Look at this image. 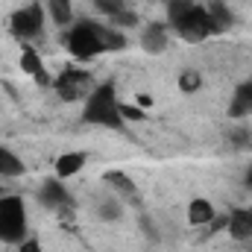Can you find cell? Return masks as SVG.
Segmentation results:
<instances>
[{
  "label": "cell",
  "instance_id": "obj_1",
  "mask_svg": "<svg viewBox=\"0 0 252 252\" xmlns=\"http://www.w3.org/2000/svg\"><path fill=\"white\" fill-rule=\"evenodd\" d=\"M79 121L88 126H106V129H124L126 121L121 118V100H118V85L112 79L94 85L82 103Z\"/></svg>",
  "mask_w": 252,
  "mask_h": 252
},
{
  "label": "cell",
  "instance_id": "obj_2",
  "mask_svg": "<svg viewBox=\"0 0 252 252\" xmlns=\"http://www.w3.org/2000/svg\"><path fill=\"white\" fill-rule=\"evenodd\" d=\"M167 27L185 41H205L208 35H214V24L208 18V9L190 3V0H170L167 3Z\"/></svg>",
  "mask_w": 252,
  "mask_h": 252
},
{
  "label": "cell",
  "instance_id": "obj_3",
  "mask_svg": "<svg viewBox=\"0 0 252 252\" xmlns=\"http://www.w3.org/2000/svg\"><path fill=\"white\" fill-rule=\"evenodd\" d=\"M100 30H103V24H97V21H91V18L73 24V27L67 30V35H64L67 53H70L73 59H79V62H91L94 56H100V53H103Z\"/></svg>",
  "mask_w": 252,
  "mask_h": 252
},
{
  "label": "cell",
  "instance_id": "obj_4",
  "mask_svg": "<svg viewBox=\"0 0 252 252\" xmlns=\"http://www.w3.org/2000/svg\"><path fill=\"white\" fill-rule=\"evenodd\" d=\"M27 238V205L18 193L0 196V241L3 244H21Z\"/></svg>",
  "mask_w": 252,
  "mask_h": 252
},
{
  "label": "cell",
  "instance_id": "obj_5",
  "mask_svg": "<svg viewBox=\"0 0 252 252\" xmlns=\"http://www.w3.org/2000/svg\"><path fill=\"white\" fill-rule=\"evenodd\" d=\"M9 30H12L15 38H35V35H41V30H44V6L32 0V3H27L21 9H15L12 18H9Z\"/></svg>",
  "mask_w": 252,
  "mask_h": 252
},
{
  "label": "cell",
  "instance_id": "obj_6",
  "mask_svg": "<svg viewBox=\"0 0 252 252\" xmlns=\"http://www.w3.org/2000/svg\"><path fill=\"white\" fill-rule=\"evenodd\" d=\"M91 76L85 73V70H76V67H64L62 73L53 79V88H56V94L67 100V103H73V100H79L82 94H85V82H88ZM88 97V94H85Z\"/></svg>",
  "mask_w": 252,
  "mask_h": 252
},
{
  "label": "cell",
  "instance_id": "obj_7",
  "mask_svg": "<svg viewBox=\"0 0 252 252\" xmlns=\"http://www.w3.org/2000/svg\"><path fill=\"white\" fill-rule=\"evenodd\" d=\"M38 202H41L44 208H53V211H62V208H70V205H73L70 193L64 188V179H59V176H50V179L41 182V188H38Z\"/></svg>",
  "mask_w": 252,
  "mask_h": 252
},
{
  "label": "cell",
  "instance_id": "obj_8",
  "mask_svg": "<svg viewBox=\"0 0 252 252\" xmlns=\"http://www.w3.org/2000/svg\"><path fill=\"white\" fill-rule=\"evenodd\" d=\"M21 70H24L27 76H32L41 88H50V85H53V79H50L47 67H44V62H41L38 50H32L30 44H24V50H21Z\"/></svg>",
  "mask_w": 252,
  "mask_h": 252
},
{
  "label": "cell",
  "instance_id": "obj_9",
  "mask_svg": "<svg viewBox=\"0 0 252 252\" xmlns=\"http://www.w3.org/2000/svg\"><path fill=\"white\" fill-rule=\"evenodd\" d=\"M226 115H229V121H244V118L252 115V79H244V82L235 88Z\"/></svg>",
  "mask_w": 252,
  "mask_h": 252
},
{
  "label": "cell",
  "instance_id": "obj_10",
  "mask_svg": "<svg viewBox=\"0 0 252 252\" xmlns=\"http://www.w3.org/2000/svg\"><path fill=\"white\" fill-rule=\"evenodd\" d=\"M103 182L112 190H118L121 196H126L132 205H141V190H138V185L126 176L124 170H109V173H103Z\"/></svg>",
  "mask_w": 252,
  "mask_h": 252
},
{
  "label": "cell",
  "instance_id": "obj_11",
  "mask_svg": "<svg viewBox=\"0 0 252 252\" xmlns=\"http://www.w3.org/2000/svg\"><path fill=\"white\" fill-rule=\"evenodd\" d=\"M167 41H170V32H167V24H150L144 32H141V47L147 50V53H161L164 47H167Z\"/></svg>",
  "mask_w": 252,
  "mask_h": 252
},
{
  "label": "cell",
  "instance_id": "obj_12",
  "mask_svg": "<svg viewBox=\"0 0 252 252\" xmlns=\"http://www.w3.org/2000/svg\"><path fill=\"white\" fill-rule=\"evenodd\" d=\"M226 232H229V238L238 241V244H247V241H250L252 238V223H250L247 208H235V211H229V226H226Z\"/></svg>",
  "mask_w": 252,
  "mask_h": 252
},
{
  "label": "cell",
  "instance_id": "obj_13",
  "mask_svg": "<svg viewBox=\"0 0 252 252\" xmlns=\"http://www.w3.org/2000/svg\"><path fill=\"white\" fill-rule=\"evenodd\" d=\"M214 217H217V211H214V205L205 196H193L188 202V223L190 226H208Z\"/></svg>",
  "mask_w": 252,
  "mask_h": 252
},
{
  "label": "cell",
  "instance_id": "obj_14",
  "mask_svg": "<svg viewBox=\"0 0 252 252\" xmlns=\"http://www.w3.org/2000/svg\"><path fill=\"white\" fill-rule=\"evenodd\" d=\"M205 9H208V18H211V24H214V35L226 32V30L235 24V15H232V9H229L223 0H211Z\"/></svg>",
  "mask_w": 252,
  "mask_h": 252
},
{
  "label": "cell",
  "instance_id": "obj_15",
  "mask_svg": "<svg viewBox=\"0 0 252 252\" xmlns=\"http://www.w3.org/2000/svg\"><path fill=\"white\" fill-rule=\"evenodd\" d=\"M85 161H88L85 153H62V156L56 158V176H59V179L76 176V173L85 167Z\"/></svg>",
  "mask_w": 252,
  "mask_h": 252
},
{
  "label": "cell",
  "instance_id": "obj_16",
  "mask_svg": "<svg viewBox=\"0 0 252 252\" xmlns=\"http://www.w3.org/2000/svg\"><path fill=\"white\" fill-rule=\"evenodd\" d=\"M47 15L53 18L56 27H70L73 24V6H70V0H47Z\"/></svg>",
  "mask_w": 252,
  "mask_h": 252
},
{
  "label": "cell",
  "instance_id": "obj_17",
  "mask_svg": "<svg viewBox=\"0 0 252 252\" xmlns=\"http://www.w3.org/2000/svg\"><path fill=\"white\" fill-rule=\"evenodd\" d=\"M100 41H103V53H115V50H124L126 44V32L118 27H103L100 30Z\"/></svg>",
  "mask_w": 252,
  "mask_h": 252
},
{
  "label": "cell",
  "instance_id": "obj_18",
  "mask_svg": "<svg viewBox=\"0 0 252 252\" xmlns=\"http://www.w3.org/2000/svg\"><path fill=\"white\" fill-rule=\"evenodd\" d=\"M24 173V161L9 150V147H0V176H21Z\"/></svg>",
  "mask_w": 252,
  "mask_h": 252
},
{
  "label": "cell",
  "instance_id": "obj_19",
  "mask_svg": "<svg viewBox=\"0 0 252 252\" xmlns=\"http://www.w3.org/2000/svg\"><path fill=\"white\" fill-rule=\"evenodd\" d=\"M97 211H100V217H103L106 223H118V220L124 217V205H121L118 199H103Z\"/></svg>",
  "mask_w": 252,
  "mask_h": 252
},
{
  "label": "cell",
  "instance_id": "obj_20",
  "mask_svg": "<svg viewBox=\"0 0 252 252\" xmlns=\"http://www.w3.org/2000/svg\"><path fill=\"white\" fill-rule=\"evenodd\" d=\"M202 88V76L196 73V70H182V76H179V91L182 94H196Z\"/></svg>",
  "mask_w": 252,
  "mask_h": 252
},
{
  "label": "cell",
  "instance_id": "obj_21",
  "mask_svg": "<svg viewBox=\"0 0 252 252\" xmlns=\"http://www.w3.org/2000/svg\"><path fill=\"white\" fill-rule=\"evenodd\" d=\"M121 118H124L126 124H138V121L147 118V112L138 103H121Z\"/></svg>",
  "mask_w": 252,
  "mask_h": 252
},
{
  "label": "cell",
  "instance_id": "obj_22",
  "mask_svg": "<svg viewBox=\"0 0 252 252\" xmlns=\"http://www.w3.org/2000/svg\"><path fill=\"white\" fill-rule=\"evenodd\" d=\"M94 6H97L106 18H115L118 12H124L126 9V0H94Z\"/></svg>",
  "mask_w": 252,
  "mask_h": 252
},
{
  "label": "cell",
  "instance_id": "obj_23",
  "mask_svg": "<svg viewBox=\"0 0 252 252\" xmlns=\"http://www.w3.org/2000/svg\"><path fill=\"white\" fill-rule=\"evenodd\" d=\"M109 21H112V27H118V30H129V27L138 24V15H135L132 9H124V12H118V15L109 18Z\"/></svg>",
  "mask_w": 252,
  "mask_h": 252
},
{
  "label": "cell",
  "instance_id": "obj_24",
  "mask_svg": "<svg viewBox=\"0 0 252 252\" xmlns=\"http://www.w3.org/2000/svg\"><path fill=\"white\" fill-rule=\"evenodd\" d=\"M229 141L235 144V147H250L252 144V132L247 126H235L232 132H229Z\"/></svg>",
  "mask_w": 252,
  "mask_h": 252
},
{
  "label": "cell",
  "instance_id": "obj_25",
  "mask_svg": "<svg viewBox=\"0 0 252 252\" xmlns=\"http://www.w3.org/2000/svg\"><path fill=\"white\" fill-rule=\"evenodd\" d=\"M138 223H141V232H144L153 244H158V241H161V238H158V229H156V223H153V217L141 214V220H138Z\"/></svg>",
  "mask_w": 252,
  "mask_h": 252
},
{
  "label": "cell",
  "instance_id": "obj_26",
  "mask_svg": "<svg viewBox=\"0 0 252 252\" xmlns=\"http://www.w3.org/2000/svg\"><path fill=\"white\" fill-rule=\"evenodd\" d=\"M18 252H44V247H41L38 238H24V241L18 244Z\"/></svg>",
  "mask_w": 252,
  "mask_h": 252
},
{
  "label": "cell",
  "instance_id": "obj_27",
  "mask_svg": "<svg viewBox=\"0 0 252 252\" xmlns=\"http://www.w3.org/2000/svg\"><path fill=\"white\" fill-rule=\"evenodd\" d=\"M226 226H229V214H220V217H214L205 229H208V235H217V232H220V229H226Z\"/></svg>",
  "mask_w": 252,
  "mask_h": 252
},
{
  "label": "cell",
  "instance_id": "obj_28",
  "mask_svg": "<svg viewBox=\"0 0 252 252\" xmlns=\"http://www.w3.org/2000/svg\"><path fill=\"white\" fill-rule=\"evenodd\" d=\"M135 103H138V106H141V109L147 112V109L153 106V97H147V94H138V97H135Z\"/></svg>",
  "mask_w": 252,
  "mask_h": 252
},
{
  "label": "cell",
  "instance_id": "obj_29",
  "mask_svg": "<svg viewBox=\"0 0 252 252\" xmlns=\"http://www.w3.org/2000/svg\"><path fill=\"white\" fill-rule=\"evenodd\" d=\"M244 188L252 190V164L247 167V173H244Z\"/></svg>",
  "mask_w": 252,
  "mask_h": 252
},
{
  "label": "cell",
  "instance_id": "obj_30",
  "mask_svg": "<svg viewBox=\"0 0 252 252\" xmlns=\"http://www.w3.org/2000/svg\"><path fill=\"white\" fill-rule=\"evenodd\" d=\"M247 214H250V223H252V208H247Z\"/></svg>",
  "mask_w": 252,
  "mask_h": 252
},
{
  "label": "cell",
  "instance_id": "obj_31",
  "mask_svg": "<svg viewBox=\"0 0 252 252\" xmlns=\"http://www.w3.org/2000/svg\"><path fill=\"white\" fill-rule=\"evenodd\" d=\"M0 196H3V188H0Z\"/></svg>",
  "mask_w": 252,
  "mask_h": 252
}]
</instances>
